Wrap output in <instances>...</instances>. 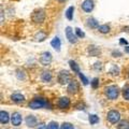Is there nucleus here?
Listing matches in <instances>:
<instances>
[{
	"mask_svg": "<svg viewBox=\"0 0 129 129\" xmlns=\"http://www.w3.org/2000/svg\"><path fill=\"white\" fill-rule=\"evenodd\" d=\"M79 90V84L76 81H71V82L68 84V87H67V91L71 95H75Z\"/></svg>",
	"mask_w": 129,
	"mask_h": 129,
	"instance_id": "nucleus-11",
	"label": "nucleus"
},
{
	"mask_svg": "<svg viewBox=\"0 0 129 129\" xmlns=\"http://www.w3.org/2000/svg\"><path fill=\"white\" fill-rule=\"evenodd\" d=\"M109 73H110L111 75L117 76L119 74V68H118V66H116V64H112L111 69H110V71H109Z\"/></svg>",
	"mask_w": 129,
	"mask_h": 129,
	"instance_id": "nucleus-22",
	"label": "nucleus"
},
{
	"mask_svg": "<svg viewBox=\"0 0 129 129\" xmlns=\"http://www.w3.org/2000/svg\"><path fill=\"white\" fill-rule=\"evenodd\" d=\"M73 12H74V7H69L66 11V17L69 19V21L73 19Z\"/></svg>",
	"mask_w": 129,
	"mask_h": 129,
	"instance_id": "nucleus-23",
	"label": "nucleus"
},
{
	"mask_svg": "<svg viewBox=\"0 0 129 129\" xmlns=\"http://www.w3.org/2000/svg\"><path fill=\"white\" fill-rule=\"evenodd\" d=\"M25 120H26V125L28 127H30V128H34V127H36L38 125V119L34 115H28Z\"/></svg>",
	"mask_w": 129,
	"mask_h": 129,
	"instance_id": "nucleus-12",
	"label": "nucleus"
},
{
	"mask_svg": "<svg viewBox=\"0 0 129 129\" xmlns=\"http://www.w3.org/2000/svg\"><path fill=\"white\" fill-rule=\"evenodd\" d=\"M57 1H58V2H60V3H62V2H66L67 0H57Z\"/></svg>",
	"mask_w": 129,
	"mask_h": 129,
	"instance_id": "nucleus-38",
	"label": "nucleus"
},
{
	"mask_svg": "<svg viewBox=\"0 0 129 129\" xmlns=\"http://www.w3.org/2000/svg\"><path fill=\"white\" fill-rule=\"evenodd\" d=\"M107 119L110 122L111 124L115 125V124H118L120 122V114L118 111L116 110H111L108 112L107 114Z\"/></svg>",
	"mask_w": 129,
	"mask_h": 129,
	"instance_id": "nucleus-5",
	"label": "nucleus"
},
{
	"mask_svg": "<svg viewBox=\"0 0 129 129\" xmlns=\"http://www.w3.org/2000/svg\"><path fill=\"white\" fill-rule=\"evenodd\" d=\"M45 16H46L45 11H44L43 9H37V10H35L34 12H32L31 21L35 24L39 25V24H42L44 21H45Z\"/></svg>",
	"mask_w": 129,
	"mask_h": 129,
	"instance_id": "nucleus-3",
	"label": "nucleus"
},
{
	"mask_svg": "<svg viewBox=\"0 0 129 129\" xmlns=\"http://www.w3.org/2000/svg\"><path fill=\"white\" fill-rule=\"evenodd\" d=\"M69 64H70V68H71V70L73 71V72H75V73H80V67H79V64L76 63L75 61H73V60H70L69 61Z\"/></svg>",
	"mask_w": 129,
	"mask_h": 129,
	"instance_id": "nucleus-21",
	"label": "nucleus"
},
{
	"mask_svg": "<svg viewBox=\"0 0 129 129\" xmlns=\"http://www.w3.org/2000/svg\"><path fill=\"white\" fill-rule=\"evenodd\" d=\"M57 81L59 84L64 85V84H69L71 82V75L69 73V71L67 70H61L57 75Z\"/></svg>",
	"mask_w": 129,
	"mask_h": 129,
	"instance_id": "nucleus-4",
	"label": "nucleus"
},
{
	"mask_svg": "<svg viewBox=\"0 0 129 129\" xmlns=\"http://www.w3.org/2000/svg\"><path fill=\"white\" fill-rule=\"evenodd\" d=\"M100 48L98 46H95V45H90L88 46V54L90 56H99L100 55Z\"/></svg>",
	"mask_w": 129,
	"mask_h": 129,
	"instance_id": "nucleus-19",
	"label": "nucleus"
},
{
	"mask_svg": "<svg viewBox=\"0 0 129 129\" xmlns=\"http://www.w3.org/2000/svg\"><path fill=\"white\" fill-rule=\"evenodd\" d=\"M47 129H60V128H59L58 123H56V122H51L50 124L47 125Z\"/></svg>",
	"mask_w": 129,
	"mask_h": 129,
	"instance_id": "nucleus-28",
	"label": "nucleus"
},
{
	"mask_svg": "<svg viewBox=\"0 0 129 129\" xmlns=\"http://www.w3.org/2000/svg\"><path fill=\"white\" fill-rule=\"evenodd\" d=\"M98 31L101 32V34H108L110 31V26L108 24H103V25H100L98 27Z\"/></svg>",
	"mask_w": 129,
	"mask_h": 129,
	"instance_id": "nucleus-24",
	"label": "nucleus"
},
{
	"mask_svg": "<svg viewBox=\"0 0 129 129\" xmlns=\"http://www.w3.org/2000/svg\"><path fill=\"white\" fill-rule=\"evenodd\" d=\"M74 31H75V35H76V37H78V38H84V37H85L84 31H82V29H80L79 27H76L74 29Z\"/></svg>",
	"mask_w": 129,
	"mask_h": 129,
	"instance_id": "nucleus-27",
	"label": "nucleus"
},
{
	"mask_svg": "<svg viewBox=\"0 0 129 129\" xmlns=\"http://www.w3.org/2000/svg\"><path fill=\"white\" fill-rule=\"evenodd\" d=\"M71 104V101L70 99L68 98V97H60L57 101V106L59 109H61V110H64V109H68L70 107Z\"/></svg>",
	"mask_w": 129,
	"mask_h": 129,
	"instance_id": "nucleus-9",
	"label": "nucleus"
},
{
	"mask_svg": "<svg viewBox=\"0 0 129 129\" xmlns=\"http://www.w3.org/2000/svg\"><path fill=\"white\" fill-rule=\"evenodd\" d=\"M94 69H95V70H97V71L101 70V69H102V63L100 62V61L95 62V64H94Z\"/></svg>",
	"mask_w": 129,
	"mask_h": 129,
	"instance_id": "nucleus-32",
	"label": "nucleus"
},
{
	"mask_svg": "<svg viewBox=\"0 0 129 129\" xmlns=\"http://www.w3.org/2000/svg\"><path fill=\"white\" fill-rule=\"evenodd\" d=\"M94 7H95V2L94 0H84L81 5V8L84 12L86 13H90V12L94 10Z\"/></svg>",
	"mask_w": 129,
	"mask_h": 129,
	"instance_id": "nucleus-7",
	"label": "nucleus"
},
{
	"mask_svg": "<svg viewBox=\"0 0 129 129\" xmlns=\"http://www.w3.org/2000/svg\"><path fill=\"white\" fill-rule=\"evenodd\" d=\"M64 32H66V37L68 39V41H69L70 43L74 44L78 42V37H76V35L73 34V30H72V28L70 26L66 27V30H64Z\"/></svg>",
	"mask_w": 129,
	"mask_h": 129,
	"instance_id": "nucleus-6",
	"label": "nucleus"
},
{
	"mask_svg": "<svg viewBox=\"0 0 129 129\" xmlns=\"http://www.w3.org/2000/svg\"><path fill=\"white\" fill-rule=\"evenodd\" d=\"M79 76H80V79L82 80V82H83L84 85H87V84H88V80L85 78V75H84L82 72H80V73H79Z\"/></svg>",
	"mask_w": 129,
	"mask_h": 129,
	"instance_id": "nucleus-31",
	"label": "nucleus"
},
{
	"mask_svg": "<svg viewBox=\"0 0 129 129\" xmlns=\"http://www.w3.org/2000/svg\"><path fill=\"white\" fill-rule=\"evenodd\" d=\"M11 100L14 103H22V102L25 101V96L19 94V92H15V94H13L11 96Z\"/></svg>",
	"mask_w": 129,
	"mask_h": 129,
	"instance_id": "nucleus-14",
	"label": "nucleus"
},
{
	"mask_svg": "<svg viewBox=\"0 0 129 129\" xmlns=\"http://www.w3.org/2000/svg\"><path fill=\"white\" fill-rule=\"evenodd\" d=\"M22 120H23L22 115L19 114L18 112H14L13 114L11 115V123H12V125H13V126H15V127H18L19 125L22 124Z\"/></svg>",
	"mask_w": 129,
	"mask_h": 129,
	"instance_id": "nucleus-10",
	"label": "nucleus"
},
{
	"mask_svg": "<svg viewBox=\"0 0 129 129\" xmlns=\"http://www.w3.org/2000/svg\"><path fill=\"white\" fill-rule=\"evenodd\" d=\"M123 97L125 100H128L129 101V85L124 86L123 88Z\"/></svg>",
	"mask_w": 129,
	"mask_h": 129,
	"instance_id": "nucleus-26",
	"label": "nucleus"
},
{
	"mask_svg": "<svg viewBox=\"0 0 129 129\" xmlns=\"http://www.w3.org/2000/svg\"><path fill=\"white\" fill-rule=\"evenodd\" d=\"M10 120V115L9 113H8L7 111H1L0 112V122H1L2 125H6L9 123Z\"/></svg>",
	"mask_w": 129,
	"mask_h": 129,
	"instance_id": "nucleus-17",
	"label": "nucleus"
},
{
	"mask_svg": "<svg viewBox=\"0 0 129 129\" xmlns=\"http://www.w3.org/2000/svg\"><path fill=\"white\" fill-rule=\"evenodd\" d=\"M112 56L113 57H120L122 56V53L119 51H113L112 52Z\"/></svg>",
	"mask_w": 129,
	"mask_h": 129,
	"instance_id": "nucleus-34",
	"label": "nucleus"
},
{
	"mask_svg": "<svg viewBox=\"0 0 129 129\" xmlns=\"http://www.w3.org/2000/svg\"><path fill=\"white\" fill-rule=\"evenodd\" d=\"M47 37V34L45 31H43V30H39L37 34L35 35V40L36 41H39V42H41V41H44V40L46 39Z\"/></svg>",
	"mask_w": 129,
	"mask_h": 129,
	"instance_id": "nucleus-18",
	"label": "nucleus"
},
{
	"mask_svg": "<svg viewBox=\"0 0 129 129\" xmlns=\"http://www.w3.org/2000/svg\"><path fill=\"white\" fill-rule=\"evenodd\" d=\"M90 85H91V87L94 88V89H96V88L99 86V79H98V78L92 79V81L90 82Z\"/></svg>",
	"mask_w": 129,
	"mask_h": 129,
	"instance_id": "nucleus-29",
	"label": "nucleus"
},
{
	"mask_svg": "<svg viewBox=\"0 0 129 129\" xmlns=\"http://www.w3.org/2000/svg\"><path fill=\"white\" fill-rule=\"evenodd\" d=\"M127 75H128V79H129V69H128V71H127Z\"/></svg>",
	"mask_w": 129,
	"mask_h": 129,
	"instance_id": "nucleus-39",
	"label": "nucleus"
},
{
	"mask_svg": "<svg viewBox=\"0 0 129 129\" xmlns=\"http://www.w3.org/2000/svg\"><path fill=\"white\" fill-rule=\"evenodd\" d=\"M51 107L52 106L44 98H35L29 102V108L34 109V110H36V109H42V108L52 109Z\"/></svg>",
	"mask_w": 129,
	"mask_h": 129,
	"instance_id": "nucleus-1",
	"label": "nucleus"
},
{
	"mask_svg": "<svg viewBox=\"0 0 129 129\" xmlns=\"http://www.w3.org/2000/svg\"><path fill=\"white\" fill-rule=\"evenodd\" d=\"M125 53H128L129 54V46H125Z\"/></svg>",
	"mask_w": 129,
	"mask_h": 129,
	"instance_id": "nucleus-37",
	"label": "nucleus"
},
{
	"mask_svg": "<svg viewBox=\"0 0 129 129\" xmlns=\"http://www.w3.org/2000/svg\"><path fill=\"white\" fill-rule=\"evenodd\" d=\"M104 95L107 96L108 99L110 100H115L118 98L119 96V88L116 85H110L104 88Z\"/></svg>",
	"mask_w": 129,
	"mask_h": 129,
	"instance_id": "nucleus-2",
	"label": "nucleus"
},
{
	"mask_svg": "<svg viewBox=\"0 0 129 129\" xmlns=\"http://www.w3.org/2000/svg\"><path fill=\"white\" fill-rule=\"evenodd\" d=\"M51 45H52V47H53V48H55L57 52H59L60 47H61V41H60V39L58 37H55L51 41Z\"/></svg>",
	"mask_w": 129,
	"mask_h": 129,
	"instance_id": "nucleus-16",
	"label": "nucleus"
},
{
	"mask_svg": "<svg viewBox=\"0 0 129 129\" xmlns=\"http://www.w3.org/2000/svg\"><path fill=\"white\" fill-rule=\"evenodd\" d=\"M60 129H73V125L70 123H63L60 126Z\"/></svg>",
	"mask_w": 129,
	"mask_h": 129,
	"instance_id": "nucleus-30",
	"label": "nucleus"
},
{
	"mask_svg": "<svg viewBox=\"0 0 129 129\" xmlns=\"http://www.w3.org/2000/svg\"><path fill=\"white\" fill-rule=\"evenodd\" d=\"M117 129H129V120L123 119L117 124Z\"/></svg>",
	"mask_w": 129,
	"mask_h": 129,
	"instance_id": "nucleus-20",
	"label": "nucleus"
},
{
	"mask_svg": "<svg viewBox=\"0 0 129 129\" xmlns=\"http://www.w3.org/2000/svg\"><path fill=\"white\" fill-rule=\"evenodd\" d=\"M86 25L89 28H91V29H98V27L100 26L99 22L95 17H88L86 19Z\"/></svg>",
	"mask_w": 129,
	"mask_h": 129,
	"instance_id": "nucleus-13",
	"label": "nucleus"
},
{
	"mask_svg": "<svg viewBox=\"0 0 129 129\" xmlns=\"http://www.w3.org/2000/svg\"><path fill=\"white\" fill-rule=\"evenodd\" d=\"M17 78L19 79V80H22V79H24L25 78V72H24L23 70H17Z\"/></svg>",
	"mask_w": 129,
	"mask_h": 129,
	"instance_id": "nucleus-33",
	"label": "nucleus"
},
{
	"mask_svg": "<svg viewBox=\"0 0 129 129\" xmlns=\"http://www.w3.org/2000/svg\"><path fill=\"white\" fill-rule=\"evenodd\" d=\"M52 54L50 52H43V53L40 55V62H41L43 66H48L52 62Z\"/></svg>",
	"mask_w": 129,
	"mask_h": 129,
	"instance_id": "nucleus-8",
	"label": "nucleus"
},
{
	"mask_svg": "<svg viewBox=\"0 0 129 129\" xmlns=\"http://www.w3.org/2000/svg\"><path fill=\"white\" fill-rule=\"evenodd\" d=\"M119 44H120V45H126V46H127V44H128V43H127L126 40L122 38V39H119Z\"/></svg>",
	"mask_w": 129,
	"mask_h": 129,
	"instance_id": "nucleus-36",
	"label": "nucleus"
},
{
	"mask_svg": "<svg viewBox=\"0 0 129 129\" xmlns=\"http://www.w3.org/2000/svg\"><path fill=\"white\" fill-rule=\"evenodd\" d=\"M37 129H47V126H46L45 124H39Z\"/></svg>",
	"mask_w": 129,
	"mask_h": 129,
	"instance_id": "nucleus-35",
	"label": "nucleus"
},
{
	"mask_svg": "<svg viewBox=\"0 0 129 129\" xmlns=\"http://www.w3.org/2000/svg\"><path fill=\"white\" fill-rule=\"evenodd\" d=\"M52 78H53V75H52V72L51 71H43L42 73H41V80H42V82L44 83H47V82H51V80Z\"/></svg>",
	"mask_w": 129,
	"mask_h": 129,
	"instance_id": "nucleus-15",
	"label": "nucleus"
},
{
	"mask_svg": "<svg viewBox=\"0 0 129 129\" xmlns=\"http://www.w3.org/2000/svg\"><path fill=\"white\" fill-rule=\"evenodd\" d=\"M88 120H89L90 125H95V124H97L99 122V117L97 115H95V114H90L89 117H88Z\"/></svg>",
	"mask_w": 129,
	"mask_h": 129,
	"instance_id": "nucleus-25",
	"label": "nucleus"
}]
</instances>
